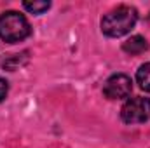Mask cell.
Instances as JSON below:
<instances>
[{
    "label": "cell",
    "mask_w": 150,
    "mask_h": 148,
    "mask_svg": "<svg viewBox=\"0 0 150 148\" xmlns=\"http://www.w3.org/2000/svg\"><path fill=\"white\" fill-rule=\"evenodd\" d=\"M136 21H138L136 9L129 5H119L117 9L105 14V18L101 19V32L107 37H122L134 28Z\"/></svg>",
    "instance_id": "1"
},
{
    "label": "cell",
    "mask_w": 150,
    "mask_h": 148,
    "mask_svg": "<svg viewBox=\"0 0 150 148\" xmlns=\"http://www.w3.org/2000/svg\"><path fill=\"white\" fill-rule=\"evenodd\" d=\"M131 89H133V82L127 75L115 73L107 78L103 85V94L108 99H124L131 94Z\"/></svg>",
    "instance_id": "4"
},
{
    "label": "cell",
    "mask_w": 150,
    "mask_h": 148,
    "mask_svg": "<svg viewBox=\"0 0 150 148\" xmlns=\"http://www.w3.org/2000/svg\"><path fill=\"white\" fill-rule=\"evenodd\" d=\"M120 118L126 124H142L150 118V99L149 98H131L120 108Z\"/></svg>",
    "instance_id": "3"
},
{
    "label": "cell",
    "mask_w": 150,
    "mask_h": 148,
    "mask_svg": "<svg viewBox=\"0 0 150 148\" xmlns=\"http://www.w3.org/2000/svg\"><path fill=\"white\" fill-rule=\"evenodd\" d=\"M122 49H124V52H127L131 56H136V54H142V52H145L149 49V42L142 35H134V37L127 38L122 44Z\"/></svg>",
    "instance_id": "5"
},
{
    "label": "cell",
    "mask_w": 150,
    "mask_h": 148,
    "mask_svg": "<svg viewBox=\"0 0 150 148\" xmlns=\"http://www.w3.org/2000/svg\"><path fill=\"white\" fill-rule=\"evenodd\" d=\"M136 82L140 84V87L143 91H149L150 92V61L138 68V72H136Z\"/></svg>",
    "instance_id": "7"
},
{
    "label": "cell",
    "mask_w": 150,
    "mask_h": 148,
    "mask_svg": "<svg viewBox=\"0 0 150 148\" xmlns=\"http://www.w3.org/2000/svg\"><path fill=\"white\" fill-rule=\"evenodd\" d=\"M26 61H28L26 52H23V54H12V56L5 58V59L2 61V66L7 68V70H11V72H14V70H18L21 65H25Z\"/></svg>",
    "instance_id": "6"
},
{
    "label": "cell",
    "mask_w": 150,
    "mask_h": 148,
    "mask_svg": "<svg viewBox=\"0 0 150 148\" xmlns=\"http://www.w3.org/2000/svg\"><path fill=\"white\" fill-rule=\"evenodd\" d=\"M32 33L28 19L14 11H9L0 16V38L7 44L21 42Z\"/></svg>",
    "instance_id": "2"
},
{
    "label": "cell",
    "mask_w": 150,
    "mask_h": 148,
    "mask_svg": "<svg viewBox=\"0 0 150 148\" xmlns=\"http://www.w3.org/2000/svg\"><path fill=\"white\" fill-rule=\"evenodd\" d=\"M7 92H9V84H7V80H5V78H2V77H0V101H4V99H5Z\"/></svg>",
    "instance_id": "9"
},
{
    "label": "cell",
    "mask_w": 150,
    "mask_h": 148,
    "mask_svg": "<svg viewBox=\"0 0 150 148\" xmlns=\"http://www.w3.org/2000/svg\"><path fill=\"white\" fill-rule=\"evenodd\" d=\"M23 7L32 12V14H44L49 7H51V2H45V0H38V2H23Z\"/></svg>",
    "instance_id": "8"
}]
</instances>
